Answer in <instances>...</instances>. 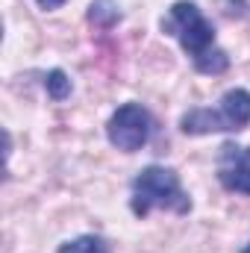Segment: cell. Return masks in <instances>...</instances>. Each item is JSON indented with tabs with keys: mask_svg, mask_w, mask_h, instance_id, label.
<instances>
[{
	"mask_svg": "<svg viewBox=\"0 0 250 253\" xmlns=\"http://www.w3.org/2000/svg\"><path fill=\"white\" fill-rule=\"evenodd\" d=\"M218 183L227 191L250 194V147L227 141L218 147Z\"/></svg>",
	"mask_w": 250,
	"mask_h": 253,
	"instance_id": "277c9868",
	"label": "cell"
},
{
	"mask_svg": "<svg viewBox=\"0 0 250 253\" xmlns=\"http://www.w3.org/2000/svg\"><path fill=\"white\" fill-rule=\"evenodd\" d=\"M44 88H47V97H53V100H65V97L71 94V80H68L65 71L53 68V71L44 77Z\"/></svg>",
	"mask_w": 250,
	"mask_h": 253,
	"instance_id": "30bf717a",
	"label": "cell"
},
{
	"mask_svg": "<svg viewBox=\"0 0 250 253\" xmlns=\"http://www.w3.org/2000/svg\"><path fill=\"white\" fill-rule=\"evenodd\" d=\"M194 68L200 71V74H224L227 68H230V56H227V50H221V47H212V50H206L203 56H197V59H191Z\"/></svg>",
	"mask_w": 250,
	"mask_h": 253,
	"instance_id": "52a82bcc",
	"label": "cell"
},
{
	"mask_svg": "<svg viewBox=\"0 0 250 253\" xmlns=\"http://www.w3.org/2000/svg\"><path fill=\"white\" fill-rule=\"evenodd\" d=\"M159 27H162L165 36H174L183 44V50H186L191 59H197V56H203L206 50L215 47V27L188 0H177L168 9V15L162 18Z\"/></svg>",
	"mask_w": 250,
	"mask_h": 253,
	"instance_id": "7a4b0ae2",
	"label": "cell"
},
{
	"mask_svg": "<svg viewBox=\"0 0 250 253\" xmlns=\"http://www.w3.org/2000/svg\"><path fill=\"white\" fill-rule=\"evenodd\" d=\"M180 129L186 135H209V132H230V124L224 121L221 109H191L183 115Z\"/></svg>",
	"mask_w": 250,
	"mask_h": 253,
	"instance_id": "5b68a950",
	"label": "cell"
},
{
	"mask_svg": "<svg viewBox=\"0 0 250 253\" xmlns=\"http://www.w3.org/2000/svg\"><path fill=\"white\" fill-rule=\"evenodd\" d=\"M62 3H65V0H39V6H42V9H47V12H50V9H59Z\"/></svg>",
	"mask_w": 250,
	"mask_h": 253,
	"instance_id": "8fae6325",
	"label": "cell"
},
{
	"mask_svg": "<svg viewBox=\"0 0 250 253\" xmlns=\"http://www.w3.org/2000/svg\"><path fill=\"white\" fill-rule=\"evenodd\" d=\"M153 132V118L141 103H124L112 112L109 124H106V135L109 144L124 150V153H135L150 141Z\"/></svg>",
	"mask_w": 250,
	"mask_h": 253,
	"instance_id": "3957f363",
	"label": "cell"
},
{
	"mask_svg": "<svg viewBox=\"0 0 250 253\" xmlns=\"http://www.w3.org/2000/svg\"><path fill=\"white\" fill-rule=\"evenodd\" d=\"M59 253H109V245L100 236H80V239L65 242Z\"/></svg>",
	"mask_w": 250,
	"mask_h": 253,
	"instance_id": "9c48e42d",
	"label": "cell"
},
{
	"mask_svg": "<svg viewBox=\"0 0 250 253\" xmlns=\"http://www.w3.org/2000/svg\"><path fill=\"white\" fill-rule=\"evenodd\" d=\"M242 253H250V245H248V248H245V251H242Z\"/></svg>",
	"mask_w": 250,
	"mask_h": 253,
	"instance_id": "7c38bea8",
	"label": "cell"
},
{
	"mask_svg": "<svg viewBox=\"0 0 250 253\" xmlns=\"http://www.w3.org/2000/svg\"><path fill=\"white\" fill-rule=\"evenodd\" d=\"M129 209L135 218L150 215V209H168V212L186 215V212H191V197L183 191L177 171L162 168V165H150V168L138 171V177L132 180Z\"/></svg>",
	"mask_w": 250,
	"mask_h": 253,
	"instance_id": "6da1fadb",
	"label": "cell"
},
{
	"mask_svg": "<svg viewBox=\"0 0 250 253\" xmlns=\"http://www.w3.org/2000/svg\"><path fill=\"white\" fill-rule=\"evenodd\" d=\"M88 21L97 24V27H112V24L121 21V12H118V6L112 0H94L88 6Z\"/></svg>",
	"mask_w": 250,
	"mask_h": 253,
	"instance_id": "ba28073f",
	"label": "cell"
},
{
	"mask_svg": "<svg viewBox=\"0 0 250 253\" xmlns=\"http://www.w3.org/2000/svg\"><path fill=\"white\" fill-rule=\"evenodd\" d=\"M221 115L230 124V132L248 126L250 124V91L248 88H230L221 97Z\"/></svg>",
	"mask_w": 250,
	"mask_h": 253,
	"instance_id": "8992f818",
	"label": "cell"
}]
</instances>
